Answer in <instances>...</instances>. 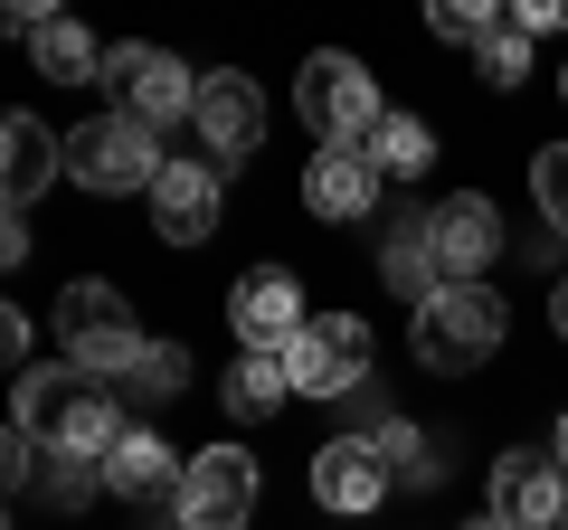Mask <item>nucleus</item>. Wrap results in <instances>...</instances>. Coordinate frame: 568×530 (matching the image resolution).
<instances>
[{
  "label": "nucleus",
  "instance_id": "5701e85b",
  "mask_svg": "<svg viewBox=\"0 0 568 530\" xmlns=\"http://www.w3.org/2000/svg\"><path fill=\"white\" fill-rule=\"evenodd\" d=\"M114 388L133 398V408H162V398H181V388H190V350H181V342H152Z\"/></svg>",
  "mask_w": 568,
  "mask_h": 530
},
{
  "label": "nucleus",
  "instance_id": "473e14b6",
  "mask_svg": "<svg viewBox=\"0 0 568 530\" xmlns=\"http://www.w3.org/2000/svg\"><path fill=\"white\" fill-rule=\"evenodd\" d=\"M559 473H568V417H559Z\"/></svg>",
  "mask_w": 568,
  "mask_h": 530
},
{
  "label": "nucleus",
  "instance_id": "9b49d317",
  "mask_svg": "<svg viewBox=\"0 0 568 530\" xmlns=\"http://www.w3.org/2000/svg\"><path fill=\"white\" fill-rule=\"evenodd\" d=\"M493 521L503 530H568V473H559V455L549 446H503L493 455Z\"/></svg>",
  "mask_w": 568,
  "mask_h": 530
},
{
  "label": "nucleus",
  "instance_id": "f8f14e48",
  "mask_svg": "<svg viewBox=\"0 0 568 530\" xmlns=\"http://www.w3.org/2000/svg\"><path fill=\"white\" fill-rule=\"evenodd\" d=\"M304 483H313V502H323V511L361 521V511H379L388 492H398V473H388L379 436H323V446H313V465H304Z\"/></svg>",
  "mask_w": 568,
  "mask_h": 530
},
{
  "label": "nucleus",
  "instance_id": "aec40b11",
  "mask_svg": "<svg viewBox=\"0 0 568 530\" xmlns=\"http://www.w3.org/2000/svg\"><path fill=\"white\" fill-rule=\"evenodd\" d=\"M379 275H388V294H398V304H426V294L446 285V275H436V256H426V208H398V237L379 246Z\"/></svg>",
  "mask_w": 568,
  "mask_h": 530
},
{
  "label": "nucleus",
  "instance_id": "6ab92c4d",
  "mask_svg": "<svg viewBox=\"0 0 568 530\" xmlns=\"http://www.w3.org/2000/svg\"><path fill=\"white\" fill-rule=\"evenodd\" d=\"M361 162L379 171V181H426V171H436V133H426V114H379V123H369V143H361Z\"/></svg>",
  "mask_w": 568,
  "mask_h": 530
},
{
  "label": "nucleus",
  "instance_id": "cd10ccee",
  "mask_svg": "<svg viewBox=\"0 0 568 530\" xmlns=\"http://www.w3.org/2000/svg\"><path fill=\"white\" fill-rule=\"evenodd\" d=\"M29 465H39V446H29V436L0 417V492H20V483H29Z\"/></svg>",
  "mask_w": 568,
  "mask_h": 530
},
{
  "label": "nucleus",
  "instance_id": "393cba45",
  "mask_svg": "<svg viewBox=\"0 0 568 530\" xmlns=\"http://www.w3.org/2000/svg\"><path fill=\"white\" fill-rule=\"evenodd\" d=\"M530 200H540L549 237L568 246V143H540V152H530Z\"/></svg>",
  "mask_w": 568,
  "mask_h": 530
},
{
  "label": "nucleus",
  "instance_id": "72a5a7b5",
  "mask_svg": "<svg viewBox=\"0 0 568 530\" xmlns=\"http://www.w3.org/2000/svg\"><path fill=\"white\" fill-rule=\"evenodd\" d=\"M465 530H503V521H493V511H484V521H465Z\"/></svg>",
  "mask_w": 568,
  "mask_h": 530
},
{
  "label": "nucleus",
  "instance_id": "2eb2a0df",
  "mask_svg": "<svg viewBox=\"0 0 568 530\" xmlns=\"http://www.w3.org/2000/svg\"><path fill=\"white\" fill-rule=\"evenodd\" d=\"M95 473H104V492H114V502H133V511H171V502H181V473H190V465H171V446H162L152 427H123V446L104 455Z\"/></svg>",
  "mask_w": 568,
  "mask_h": 530
},
{
  "label": "nucleus",
  "instance_id": "f704fd0d",
  "mask_svg": "<svg viewBox=\"0 0 568 530\" xmlns=\"http://www.w3.org/2000/svg\"><path fill=\"white\" fill-rule=\"evenodd\" d=\"M559 104H568V67H559Z\"/></svg>",
  "mask_w": 568,
  "mask_h": 530
},
{
  "label": "nucleus",
  "instance_id": "c9c22d12",
  "mask_svg": "<svg viewBox=\"0 0 568 530\" xmlns=\"http://www.w3.org/2000/svg\"><path fill=\"white\" fill-rule=\"evenodd\" d=\"M0 530H10V502H0Z\"/></svg>",
  "mask_w": 568,
  "mask_h": 530
},
{
  "label": "nucleus",
  "instance_id": "a878e982",
  "mask_svg": "<svg viewBox=\"0 0 568 530\" xmlns=\"http://www.w3.org/2000/svg\"><path fill=\"white\" fill-rule=\"evenodd\" d=\"M95 483H104V473L77 465V455H39V465H29V492H39V502H58V511H77Z\"/></svg>",
  "mask_w": 568,
  "mask_h": 530
},
{
  "label": "nucleus",
  "instance_id": "f257e3e1",
  "mask_svg": "<svg viewBox=\"0 0 568 530\" xmlns=\"http://www.w3.org/2000/svg\"><path fill=\"white\" fill-rule=\"evenodd\" d=\"M10 427L29 436L39 455H77V465H104V455L123 446V398L104 379H85L77 360H29L20 369V417Z\"/></svg>",
  "mask_w": 568,
  "mask_h": 530
},
{
  "label": "nucleus",
  "instance_id": "423d86ee",
  "mask_svg": "<svg viewBox=\"0 0 568 530\" xmlns=\"http://www.w3.org/2000/svg\"><path fill=\"white\" fill-rule=\"evenodd\" d=\"M162 133H142L133 114H95V123H77L67 133V181L77 190H95V200H123V190H152L162 181Z\"/></svg>",
  "mask_w": 568,
  "mask_h": 530
},
{
  "label": "nucleus",
  "instance_id": "f3484780",
  "mask_svg": "<svg viewBox=\"0 0 568 530\" xmlns=\"http://www.w3.org/2000/svg\"><path fill=\"white\" fill-rule=\"evenodd\" d=\"M304 208H313V218H332V227H361L369 208H379V171H369L361 152H313Z\"/></svg>",
  "mask_w": 568,
  "mask_h": 530
},
{
  "label": "nucleus",
  "instance_id": "4be33fe9",
  "mask_svg": "<svg viewBox=\"0 0 568 530\" xmlns=\"http://www.w3.org/2000/svg\"><path fill=\"white\" fill-rule=\"evenodd\" d=\"M379 455H388V473H398L407 492L446 483V455H436V436H426L417 417H388V427H379Z\"/></svg>",
  "mask_w": 568,
  "mask_h": 530
},
{
  "label": "nucleus",
  "instance_id": "9d476101",
  "mask_svg": "<svg viewBox=\"0 0 568 530\" xmlns=\"http://www.w3.org/2000/svg\"><path fill=\"white\" fill-rule=\"evenodd\" d=\"M200 143H209V171H246L256 162V143H265V95H256V77L246 67H200Z\"/></svg>",
  "mask_w": 568,
  "mask_h": 530
},
{
  "label": "nucleus",
  "instance_id": "1a4fd4ad",
  "mask_svg": "<svg viewBox=\"0 0 568 530\" xmlns=\"http://www.w3.org/2000/svg\"><path fill=\"white\" fill-rule=\"evenodd\" d=\"M256 492H265V473L246 446H200L181 473V502H171V530H246Z\"/></svg>",
  "mask_w": 568,
  "mask_h": 530
},
{
  "label": "nucleus",
  "instance_id": "dca6fc26",
  "mask_svg": "<svg viewBox=\"0 0 568 530\" xmlns=\"http://www.w3.org/2000/svg\"><path fill=\"white\" fill-rule=\"evenodd\" d=\"M142 200H152V227H162L171 246L219 237V171L209 162H162V181L142 190Z\"/></svg>",
  "mask_w": 568,
  "mask_h": 530
},
{
  "label": "nucleus",
  "instance_id": "c85d7f7f",
  "mask_svg": "<svg viewBox=\"0 0 568 530\" xmlns=\"http://www.w3.org/2000/svg\"><path fill=\"white\" fill-rule=\"evenodd\" d=\"M503 20L521 29V39H549V29H568V0H511Z\"/></svg>",
  "mask_w": 568,
  "mask_h": 530
},
{
  "label": "nucleus",
  "instance_id": "0eeeda50",
  "mask_svg": "<svg viewBox=\"0 0 568 530\" xmlns=\"http://www.w3.org/2000/svg\"><path fill=\"white\" fill-rule=\"evenodd\" d=\"M369 360H379V342H369L361 313H313V323L284 342V379H294V398H361Z\"/></svg>",
  "mask_w": 568,
  "mask_h": 530
},
{
  "label": "nucleus",
  "instance_id": "a211bd4d",
  "mask_svg": "<svg viewBox=\"0 0 568 530\" xmlns=\"http://www.w3.org/2000/svg\"><path fill=\"white\" fill-rule=\"evenodd\" d=\"M284 398H294V379H284V350H237V360H227V379H219V408L237 417V427H265Z\"/></svg>",
  "mask_w": 568,
  "mask_h": 530
},
{
  "label": "nucleus",
  "instance_id": "20e7f679",
  "mask_svg": "<svg viewBox=\"0 0 568 530\" xmlns=\"http://www.w3.org/2000/svg\"><path fill=\"white\" fill-rule=\"evenodd\" d=\"M104 95H114V114H133L142 133H171L181 114H200V67H181L171 48H142V39H123V48H104Z\"/></svg>",
  "mask_w": 568,
  "mask_h": 530
},
{
  "label": "nucleus",
  "instance_id": "ddd939ff",
  "mask_svg": "<svg viewBox=\"0 0 568 530\" xmlns=\"http://www.w3.org/2000/svg\"><path fill=\"white\" fill-rule=\"evenodd\" d=\"M227 323H237V350H284L313 313H304V285H294L284 265H256V275L227 285Z\"/></svg>",
  "mask_w": 568,
  "mask_h": 530
},
{
  "label": "nucleus",
  "instance_id": "412c9836",
  "mask_svg": "<svg viewBox=\"0 0 568 530\" xmlns=\"http://www.w3.org/2000/svg\"><path fill=\"white\" fill-rule=\"evenodd\" d=\"M29 58H39V77H48V85H95V77H104V48L85 39L67 10L39 29V39H29Z\"/></svg>",
  "mask_w": 568,
  "mask_h": 530
},
{
  "label": "nucleus",
  "instance_id": "c756f323",
  "mask_svg": "<svg viewBox=\"0 0 568 530\" xmlns=\"http://www.w3.org/2000/svg\"><path fill=\"white\" fill-rule=\"evenodd\" d=\"M29 369V323H20V304H0V379H20Z\"/></svg>",
  "mask_w": 568,
  "mask_h": 530
},
{
  "label": "nucleus",
  "instance_id": "6e6552de",
  "mask_svg": "<svg viewBox=\"0 0 568 530\" xmlns=\"http://www.w3.org/2000/svg\"><path fill=\"white\" fill-rule=\"evenodd\" d=\"M503 246H511V227H503V208H493L484 190H455V200L426 208V256H436L446 285H493Z\"/></svg>",
  "mask_w": 568,
  "mask_h": 530
},
{
  "label": "nucleus",
  "instance_id": "7ed1b4c3",
  "mask_svg": "<svg viewBox=\"0 0 568 530\" xmlns=\"http://www.w3.org/2000/svg\"><path fill=\"white\" fill-rule=\"evenodd\" d=\"M294 114L313 123V143H323V152H361L369 123H379L388 104H379V77H369L351 48H313L304 77H294Z\"/></svg>",
  "mask_w": 568,
  "mask_h": 530
},
{
  "label": "nucleus",
  "instance_id": "39448f33",
  "mask_svg": "<svg viewBox=\"0 0 568 530\" xmlns=\"http://www.w3.org/2000/svg\"><path fill=\"white\" fill-rule=\"evenodd\" d=\"M58 342H67V360H77L85 379H104V388H114L142 350H152V342L133 332V304H123L114 285H95V275L58 294Z\"/></svg>",
  "mask_w": 568,
  "mask_h": 530
},
{
  "label": "nucleus",
  "instance_id": "f03ea898",
  "mask_svg": "<svg viewBox=\"0 0 568 530\" xmlns=\"http://www.w3.org/2000/svg\"><path fill=\"white\" fill-rule=\"evenodd\" d=\"M503 342H511V304L493 285H436L417 304V323H407V350H417L436 379H474Z\"/></svg>",
  "mask_w": 568,
  "mask_h": 530
},
{
  "label": "nucleus",
  "instance_id": "4468645a",
  "mask_svg": "<svg viewBox=\"0 0 568 530\" xmlns=\"http://www.w3.org/2000/svg\"><path fill=\"white\" fill-rule=\"evenodd\" d=\"M48 181H67V133L39 114H0V218H20Z\"/></svg>",
  "mask_w": 568,
  "mask_h": 530
},
{
  "label": "nucleus",
  "instance_id": "2f4dec72",
  "mask_svg": "<svg viewBox=\"0 0 568 530\" xmlns=\"http://www.w3.org/2000/svg\"><path fill=\"white\" fill-rule=\"evenodd\" d=\"M549 332L568 342V275H559V294H549Z\"/></svg>",
  "mask_w": 568,
  "mask_h": 530
},
{
  "label": "nucleus",
  "instance_id": "7c9ffc66",
  "mask_svg": "<svg viewBox=\"0 0 568 530\" xmlns=\"http://www.w3.org/2000/svg\"><path fill=\"white\" fill-rule=\"evenodd\" d=\"M20 256H29V227H20V218H0V265H20Z\"/></svg>",
  "mask_w": 568,
  "mask_h": 530
},
{
  "label": "nucleus",
  "instance_id": "b1692460",
  "mask_svg": "<svg viewBox=\"0 0 568 530\" xmlns=\"http://www.w3.org/2000/svg\"><path fill=\"white\" fill-rule=\"evenodd\" d=\"M426 29H436L446 48H474V58H484V39L503 29V10H493V0H436V10H426Z\"/></svg>",
  "mask_w": 568,
  "mask_h": 530
},
{
  "label": "nucleus",
  "instance_id": "bb28decb",
  "mask_svg": "<svg viewBox=\"0 0 568 530\" xmlns=\"http://www.w3.org/2000/svg\"><path fill=\"white\" fill-rule=\"evenodd\" d=\"M484 77H493V85H521V77H530V39H521L511 20L484 39Z\"/></svg>",
  "mask_w": 568,
  "mask_h": 530
}]
</instances>
